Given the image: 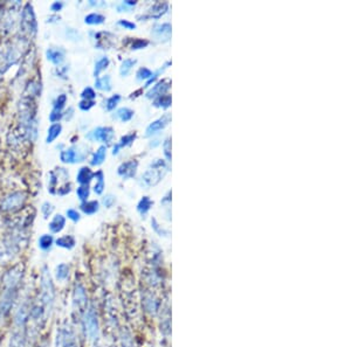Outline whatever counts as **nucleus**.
<instances>
[{
  "instance_id": "12",
  "label": "nucleus",
  "mask_w": 351,
  "mask_h": 347,
  "mask_svg": "<svg viewBox=\"0 0 351 347\" xmlns=\"http://www.w3.org/2000/svg\"><path fill=\"white\" fill-rule=\"evenodd\" d=\"M114 136V130L109 128V126H100V128H96L90 131V132L87 134V138L92 142H103L109 144V143L113 141Z\"/></svg>"
},
{
  "instance_id": "42",
  "label": "nucleus",
  "mask_w": 351,
  "mask_h": 347,
  "mask_svg": "<svg viewBox=\"0 0 351 347\" xmlns=\"http://www.w3.org/2000/svg\"><path fill=\"white\" fill-rule=\"evenodd\" d=\"M76 194H78L79 199L81 201H87V199L89 198V194H90V191H89V187L88 186H80L78 190H76Z\"/></svg>"
},
{
  "instance_id": "14",
  "label": "nucleus",
  "mask_w": 351,
  "mask_h": 347,
  "mask_svg": "<svg viewBox=\"0 0 351 347\" xmlns=\"http://www.w3.org/2000/svg\"><path fill=\"white\" fill-rule=\"evenodd\" d=\"M29 311H30V305H29L28 300H25V302L18 307V310L17 312H15V316H14V325L17 326L18 329H22V327L26 325V323L28 322Z\"/></svg>"
},
{
  "instance_id": "55",
  "label": "nucleus",
  "mask_w": 351,
  "mask_h": 347,
  "mask_svg": "<svg viewBox=\"0 0 351 347\" xmlns=\"http://www.w3.org/2000/svg\"><path fill=\"white\" fill-rule=\"evenodd\" d=\"M122 345L123 347H133V342H131V338L128 334H124L122 337Z\"/></svg>"
},
{
  "instance_id": "20",
  "label": "nucleus",
  "mask_w": 351,
  "mask_h": 347,
  "mask_svg": "<svg viewBox=\"0 0 351 347\" xmlns=\"http://www.w3.org/2000/svg\"><path fill=\"white\" fill-rule=\"evenodd\" d=\"M46 56L49 62H52L54 65H60L65 61V51L61 48H48L46 51Z\"/></svg>"
},
{
  "instance_id": "5",
  "label": "nucleus",
  "mask_w": 351,
  "mask_h": 347,
  "mask_svg": "<svg viewBox=\"0 0 351 347\" xmlns=\"http://www.w3.org/2000/svg\"><path fill=\"white\" fill-rule=\"evenodd\" d=\"M20 28L22 29V33H24L25 37H27V39L33 38L37 34L38 22L36 13H34L33 6L29 3H27L21 11Z\"/></svg>"
},
{
  "instance_id": "47",
  "label": "nucleus",
  "mask_w": 351,
  "mask_h": 347,
  "mask_svg": "<svg viewBox=\"0 0 351 347\" xmlns=\"http://www.w3.org/2000/svg\"><path fill=\"white\" fill-rule=\"evenodd\" d=\"M81 96H82L83 99H87V101H92V99L96 97V92L94 91V89H92V88L88 87V88H86V89L82 91V94H81Z\"/></svg>"
},
{
  "instance_id": "58",
  "label": "nucleus",
  "mask_w": 351,
  "mask_h": 347,
  "mask_svg": "<svg viewBox=\"0 0 351 347\" xmlns=\"http://www.w3.org/2000/svg\"><path fill=\"white\" fill-rule=\"evenodd\" d=\"M89 4H90V5L91 6H104V5H106V3H98V2H92V0H90V2H89Z\"/></svg>"
},
{
  "instance_id": "43",
  "label": "nucleus",
  "mask_w": 351,
  "mask_h": 347,
  "mask_svg": "<svg viewBox=\"0 0 351 347\" xmlns=\"http://www.w3.org/2000/svg\"><path fill=\"white\" fill-rule=\"evenodd\" d=\"M137 80L138 81H143V80H149L150 77L152 76V72L150 71L149 68H145V67H142L138 69V72H137Z\"/></svg>"
},
{
  "instance_id": "6",
  "label": "nucleus",
  "mask_w": 351,
  "mask_h": 347,
  "mask_svg": "<svg viewBox=\"0 0 351 347\" xmlns=\"http://www.w3.org/2000/svg\"><path fill=\"white\" fill-rule=\"evenodd\" d=\"M27 195L25 192L15 191L7 194L0 202V211L4 213H17L25 206Z\"/></svg>"
},
{
  "instance_id": "16",
  "label": "nucleus",
  "mask_w": 351,
  "mask_h": 347,
  "mask_svg": "<svg viewBox=\"0 0 351 347\" xmlns=\"http://www.w3.org/2000/svg\"><path fill=\"white\" fill-rule=\"evenodd\" d=\"M172 27L169 22L164 24H157L151 30V34L158 41H169L171 39Z\"/></svg>"
},
{
  "instance_id": "40",
  "label": "nucleus",
  "mask_w": 351,
  "mask_h": 347,
  "mask_svg": "<svg viewBox=\"0 0 351 347\" xmlns=\"http://www.w3.org/2000/svg\"><path fill=\"white\" fill-rule=\"evenodd\" d=\"M66 103H67V95H65V94L59 95L53 103V110L61 111L65 108Z\"/></svg>"
},
{
  "instance_id": "17",
  "label": "nucleus",
  "mask_w": 351,
  "mask_h": 347,
  "mask_svg": "<svg viewBox=\"0 0 351 347\" xmlns=\"http://www.w3.org/2000/svg\"><path fill=\"white\" fill-rule=\"evenodd\" d=\"M138 163L136 160H129L119 165L117 173L123 179H131L136 176Z\"/></svg>"
},
{
  "instance_id": "35",
  "label": "nucleus",
  "mask_w": 351,
  "mask_h": 347,
  "mask_svg": "<svg viewBox=\"0 0 351 347\" xmlns=\"http://www.w3.org/2000/svg\"><path fill=\"white\" fill-rule=\"evenodd\" d=\"M171 103H172L171 95H162L155 98V101H153V106L157 108H163V109H167V108L171 107Z\"/></svg>"
},
{
  "instance_id": "36",
  "label": "nucleus",
  "mask_w": 351,
  "mask_h": 347,
  "mask_svg": "<svg viewBox=\"0 0 351 347\" xmlns=\"http://www.w3.org/2000/svg\"><path fill=\"white\" fill-rule=\"evenodd\" d=\"M151 206H152V201L150 200L149 196H143V198L140 200V202H138L137 211L140 212L141 215H143L144 217V215L150 211Z\"/></svg>"
},
{
  "instance_id": "41",
  "label": "nucleus",
  "mask_w": 351,
  "mask_h": 347,
  "mask_svg": "<svg viewBox=\"0 0 351 347\" xmlns=\"http://www.w3.org/2000/svg\"><path fill=\"white\" fill-rule=\"evenodd\" d=\"M121 101V95H114V96H111V97H109L107 99V102H106V108H107V110L108 111H111V110H114L115 108H116V106L118 104V102Z\"/></svg>"
},
{
  "instance_id": "13",
  "label": "nucleus",
  "mask_w": 351,
  "mask_h": 347,
  "mask_svg": "<svg viewBox=\"0 0 351 347\" xmlns=\"http://www.w3.org/2000/svg\"><path fill=\"white\" fill-rule=\"evenodd\" d=\"M73 304H74L75 308H79V311L84 312L87 308L88 304V297L86 289L81 283L76 284L74 288V292H73Z\"/></svg>"
},
{
  "instance_id": "4",
  "label": "nucleus",
  "mask_w": 351,
  "mask_h": 347,
  "mask_svg": "<svg viewBox=\"0 0 351 347\" xmlns=\"http://www.w3.org/2000/svg\"><path fill=\"white\" fill-rule=\"evenodd\" d=\"M168 172V165L164 160L156 159L151 163L150 167L143 173L141 183L145 187H153L161 183Z\"/></svg>"
},
{
  "instance_id": "57",
  "label": "nucleus",
  "mask_w": 351,
  "mask_h": 347,
  "mask_svg": "<svg viewBox=\"0 0 351 347\" xmlns=\"http://www.w3.org/2000/svg\"><path fill=\"white\" fill-rule=\"evenodd\" d=\"M123 4H125L126 6L130 7V9H131V7L136 5L137 2H136V0H125V2H123Z\"/></svg>"
},
{
  "instance_id": "1",
  "label": "nucleus",
  "mask_w": 351,
  "mask_h": 347,
  "mask_svg": "<svg viewBox=\"0 0 351 347\" xmlns=\"http://www.w3.org/2000/svg\"><path fill=\"white\" fill-rule=\"evenodd\" d=\"M19 128L22 137L34 142L38 136L37 106L34 98L22 96L19 103Z\"/></svg>"
},
{
  "instance_id": "51",
  "label": "nucleus",
  "mask_w": 351,
  "mask_h": 347,
  "mask_svg": "<svg viewBox=\"0 0 351 347\" xmlns=\"http://www.w3.org/2000/svg\"><path fill=\"white\" fill-rule=\"evenodd\" d=\"M151 225H152V228L155 229L156 233H158L161 235V236H167L168 235V231L167 230H164V229H162L159 225H158L157 221H156V219H152V221H151Z\"/></svg>"
},
{
  "instance_id": "37",
  "label": "nucleus",
  "mask_w": 351,
  "mask_h": 347,
  "mask_svg": "<svg viewBox=\"0 0 351 347\" xmlns=\"http://www.w3.org/2000/svg\"><path fill=\"white\" fill-rule=\"evenodd\" d=\"M109 63H110V61H109V59H108L107 56L101 57V59H100V60L98 61V62L95 63L94 76L96 77V79H98L99 75L101 74V73H102L103 71H106V69L108 68V65H109Z\"/></svg>"
},
{
  "instance_id": "39",
  "label": "nucleus",
  "mask_w": 351,
  "mask_h": 347,
  "mask_svg": "<svg viewBox=\"0 0 351 347\" xmlns=\"http://www.w3.org/2000/svg\"><path fill=\"white\" fill-rule=\"evenodd\" d=\"M95 177H96V184H95V186H94V192L96 193V194H102L103 191H104L103 172L102 171H99L95 175Z\"/></svg>"
},
{
  "instance_id": "24",
  "label": "nucleus",
  "mask_w": 351,
  "mask_h": 347,
  "mask_svg": "<svg viewBox=\"0 0 351 347\" xmlns=\"http://www.w3.org/2000/svg\"><path fill=\"white\" fill-rule=\"evenodd\" d=\"M92 177H94V173H92L91 169L84 166L80 169L78 176H76V181H78L81 186H88L92 180Z\"/></svg>"
},
{
  "instance_id": "45",
  "label": "nucleus",
  "mask_w": 351,
  "mask_h": 347,
  "mask_svg": "<svg viewBox=\"0 0 351 347\" xmlns=\"http://www.w3.org/2000/svg\"><path fill=\"white\" fill-rule=\"evenodd\" d=\"M148 45H149L148 40H143V39H136V40H134L133 45H131V49L136 51V49L145 48Z\"/></svg>"
},
{
  "instance_id": "27",
  "label": "nucleus",
  "mask_w": 351,
  "mask_h": 347,
  "mask_svg": "<svg viewBox=\"0 0 351 347\" xmlns=\"http://www.w3.org/2000/svg\"><path fill=\"white\" fill-rule=\"evenodd\" d=\"M96 89L101 91H110L111 90V79L109 75H104L102 77H98L95 81Z\"/></svg>"
},
{
  "instance_id": "9",
  "label": "nucleus",
  "mask_w": 351,
  "mask_h": 347,
  "mask_svg": "<svg viewBox=\"0 0 351 347\" xmlns=\"http://www.w3.org/2000/svg\"><path fill=\"white\" fill-rule=\"evenodd\" d=\"M10 9H7L5 11V13L3 15V20H2V27H4V29L6 32H11V29H13L17 24L19 18L21 15V4L19 2L10 3L9 4Z\"/></svg>"
},
{
  "instance_id": "46",
  "label": "nucleus",
  "mask_w": 351,
  "mask_h": 347,
  "mask_svg": "<svg viewBox=\"0 0 351 347\" xmlns=\"http://www.w3.org/2000/svg\"><path fill=\"white\" fill-rule=\"evenodd\" d=\"M163 149H164V154L165 158H167L168 161H171V138H168L163 143Z\"/></svg>"
},
{
  "instance_id": "8",
  "label": "nucleus",
  "mask_w": 351,
  "mask_h": 347,
  "mask_svg": "<svg viewBox=\"0 0 351 347\" xmlns=\"http://www.w3.org/2000/svg\"><path fill=\"white\" fill-rule=\"evenodd\" d=\"M55 347H79L74 331L68 324L57 327L55 335Z\"/></svg>"
},
{
  "instance_id": "31",
  "label": "nucleus",
  "mask_w": 351,
  "mask_h": 347,
  "mask_svg": "<svg viewBox=\"0 0 351 347\" xmlns=\"http://www.w3.org/2000/svg\"><path fill=\"white\" fill-rule=\"evenodd\" d=\"M54 245V238L52 235L49 234H44L42 236L39 237V240H38V246H39V248L41 250H44V252H47L52 248V246Z\"/></svg>"
},
{
  "instance_id": "33",
  "label": "nucleus",
  "mask_w": 351,
  "mask_h": 347,
  "mask_svg": "<svg viewBox=\"0 0 351 347\" xmlns=\"http://www.w3.org/2000/svg\"><path fill=\"white\" fill-rule=\"evenodd\" d=\"M55 277L57 281L63 282L69 277V265L66 263H61L55 269Z\"/></svg>"
},
{
  "instance_id": "22",
  "label": "nucleus",
  "mask_w": 351,
  "mask_h": 347,
  "mask_svg": "<svg viewBox=\"0 0 351 347\" xmlns=\"http://www.w3.org/2000/svg\"><path fill=\"white\" fill-rule=\"evenodd\" d=\"M169 10V4L167 2H158L153 5L149 11V18L159 19L162 15H164Z\"/></svg>"
},
{
  "instance_id": "56",
  "label": "nucleus",
  "mask_w": 351,
  "mask_h": 347,
  "mask_svg": "<svg viewBox=\"0 0 351 347\" xmlns=\"http://www.w3.org/2000/svg\"><path fill=\"white\" fill-rule=\"evenodd\" d=\"M69 192H71V185H66V186L59 188L56 193L60 195H65V194H68Z\"/></svg>"
},
{
  "instance_id": "29",
  "label": "nucleus",
  "mask_w": 351,
  "mask_h": 347,
  "mask_svg": "<svg viewBox=\"0 0 351 347\" xmlns=\"http://www.w3.org/2000/svg\"><path fill=\"white\" fill-rule=\"evenodd\" d=\"M99 207H100V203L99 201H96V200H92V201H83L80 206L81 211L87 215L95 214L96 212L99 211Z\"/></svg>"
},
{
  "instance_id": "25",
  "label": "nucleus",
  "mask_w": 351,
  "mask_h": 347,
  "mask_svg": "<svg viewBox=\"0 0 351 347\" xmlns=\"http://www.w3.org/2000/svg\"><path fill=\"white\" fill-rule=\"evenodd\" d=\"M61 131H62V125H61L60 123H54V124H52L48 129L47 137H46V143H47V144L53 143L57 137L60 136Z\"/></svg>"
},
{
  "instance_id": "11",
  "label": "nucleus",
  "mask_w": 351,
  "mask_h": 347,
  "mask_svg": "<svg viewBox=\"0 0 351 347\" xmlns=\"http://www.w3.org/2000/svg\"><path fill=\"white\" fill-rule=\"evenodd\" d=\"M18 289H5L0 296V319L5 318L10 314L11 308L17 299Z\"/></svg>"
},
{
  "instance_id": "26",
  "label": "nucleus",
  "mask_w": 351,
  "mask_h": 347,
  "mask_svg": "<svg viewBox=\"0 0 351 347\" xmlns=\"http://www.w3.org/2000/svg\"><path fill=\"white\" fill-rule=\"evenodd\" d=\"M135 140H136V133H135V132L123 136L121 138V141H119V143H117V144L114 146L113 154H117L119 152V150H121L122 148H124V146H129V145L133 144V142Z\"/></svg>"
},
{
  "instance_id": "15",
  "label": "nucleus",
  "mask_w": 351,
  "mask_h": 347,
  "mask_svg": "<svg viewBox=\"0 0 351 347\" xmlns=\"http://www.w3.org/2000/svg\"><path fill=\"white\" fill-rule=\"evenodd\" d=\"M60 159L65 164H75L79 163V161H83L84 154H81L78 149L72 146V148L61 151Z\"/></svg>"
},
{
  "instance_id": "21",
  "label": "nucleus",
  "mask_w": 351,
  "mask_h": 347,
  "mask_svg": "<svg viewBox=\"0 0 351 347\" xmlns=\"http://www.w3.org/2000/svg\"><path fill=\"white\" fill-rule=\"evenodd\" d=\"M26 346V334L22 329L15 330L11 335L9 347H25Z\"/></svg>"
},
{
  "instance_id": "52",
  "label": "nucleus",
  "mask_w": 351,
  "mask_h": 347,
  "mask_svg": "<svg viewBox=\"0 0 351 347\" xmlns=\"http://www.w3.org/2000/svg\"><path fill=\"white\" fill-rule=\"evenodd\" d=\"M102 203H103V205L106 206L107 208H110V207L113 206L114 203H115V196L110 195V194L106 195V196H104V198H103V200H102Z\"/></svg>"
},
{
  "instance_id": "49",
  "label": "nucleus",
  "mask_w": 351,
  "mask_h": 347,
  "mask_svg": "<svg viewBox=\"0 0 351 347\" xmlns=\"http://www.w3.org/2000/svg\"><path fill=\"white\" fill-rule=\"evenodd\" d=\"M94 106H95L94 101H87V99H82V101H81L79 104V108L82 111H88V110H90Z\"/></svg>"
},
{
  "instance_id": "48",
  "label": "nucleus",
  "mask_w": 351,
  "mask_h": 347,
  "mask_svg": "<svg viewBox=\"0 0 351 347\" xmlns=\"http://www.w3.org/2000/svg\"><path fill=\"white\" fill-rule=\"evenodd\" d=\"M67 217L68 219H71L73 222H78L80 221V219H81V215L80 213L76 210H73V208H71V210H67Z\"/></svg>"
},
{
  "instance_id": "7",
  "label": "nucleus",
  "mask_w": 351,
  "mask_h": 347,
  "mask_svg": "<svg viewBox=\"0 0 351 347\" xmlns=\"http://www.w3.org/2000/svg\"><path fill=\"white\" fill-rule=\"evenodd\" d=\"M83 327L86 331V335L90 339L91 341L99 340L100 338V326H99V319L96 315L95 308L90 306L87 307L86 311L83 312Z\"/></svg>"
},
{
  "instance_id": "54",
  "label": "nucleus",
  "mask_w": 351,
  "mask_h": 347,
  "mask_svg": "<svg viewBox=\"0 0 351 347\" xmlns=\"http://www.w3.org/2000/svg\"><path fill=\"white\" fill-rule=\"evenodd\" d=\"M62 7H63V3L54 2L51 5V10L53 11V12H60V11L62 10Z\"/></svg>"
},
{
  "instance_id": "28",
  "label": "nucleus",
  "mask_w": 351,
  "mask_h": 347,
  "mask_svg": "<svg viewBox=\"0 0 351 347\" xmlns=\"http://www.w3.org/2000/svg\"><path fill=\"white\" fill-rule=\"evenodd\" d=\"M106 157H107V148L104 145H102V146H100L98 151L94 153L90 163L92 166H99V165H101L103 161L106 160Z\"/></svg>"
},
{
  "instance_id": "30",
  "label": "nucleus",
  "mask_w": 351,
  "mask_h": 347,
  "mask_svg": "<svg viewBox=\"0 0 351 347\" xmlns=\"http://www.w3.org/2000/svg\"><path fill=\"white\" fill-rule=\"evenodd\" d=\"M55 244L57 247H61V248L73 249L75 247V238L71 236V235H65V236L56 238Z\"/></svg>"
},
{
  "instance_id": "53",
  "label": "nucleus",
  "mask_w": 351,
  "mask_h": 347,
  "mask_svg": "<svg viewBox=\"0 0 351 347\" xmlns=\"http://www.w3.org/2000/svg\"><path fill=\"white\" fill-rule=\"evenodd\" d=\"M118 25L121 27H124L125 29H135L136 28V25L134 24V22H131L129 20H124V19H122V20L118 21Z\"/></svg>"
},
{
  "instance_id": "50",
  "label": "nucleus",
  "mask_w": 351,
  "mask_h": 347,
  "mask_svg": "<svg viewBox=\"0 0 351 347\" xmlns=\"http://www.w3.org/2000/svg\"><path fill=\"white\" fill-rule=\"evenodd\" d=\"M63 117V114L61 113V111H56V110H53L51 114H49V121H51L53 124L54 123H59V121L61 118Z\"/></svg>"
},
{
  "instance_id": "19",
  "label": "nucleus",
  "mask_w": 351,
  "mask_h": 347,
  "mask_svg": "<svg viewBox=\"0 0 351 347\" xmlns=\"http://www.w3.org/2000/svg\"><path fill=\"white\" fill-rule=\"evenodd\" d=\"M170 87H171V82H170L169 80H162L156 84V86H153L152 89H150L146 92V97L156 98L158 96L165 95V92L170 89Z\"/></svg>"
},
{
  "instance_id": "44",
  "label": "nucleus",
  "mask_w": 351,
  "mask_h": 347,
  "mask_svg": "<svg viewBox=\"0 0 351 347\" xmlns=\"http://www.w3.org/2000/svg\"><path fill=\"white\" fill-rule=\"evenodd\" d=\"M53 211H54V207L51 202H48V201H46L42 203V206H41V213L42 215H44V218L45 219H48L49 217H51L52 213H53Z\"/></svg>"
},
{
  "instance_id": "34",
  "label": "nucleus",
  "mask_w": 351,
  "mask_h": 347,
  "mask_svg": "<svg viewBox=\"0 0 351 347\" xmlns=\"http://www.w3.org/2000/svg\"><path fill=\"white\" fill-rule=\"evenodd\" d=\"M136 63H137V61H136V60L125 59V60L122 62L121 67H119V74H121V76H123V77L128 76V75L130 74V72L133 71L134 65L136 64Z\"/></svg>"
},
{
  "instance_id": "10",
  "label": "nucleus",
  "mask_w": 351,
  "mask_h": 347,
  "mask_svg": "<svg viewBox=\"0 0 351 347\" xmlns=\"http://www.w3.org/2000/svg\"><path fill=\"white\" fill-rule=\"evenodd\" d=\"M25 268L22 264H17L11 268L4 276V285L5 289H18L22 277H24Z\"/></svg>"
},
{
  "instance_id": "32",
  "label": "nucleus",
  "mask_w": 351,
  "mask_h": 347,
  "mask_svg": "<svg viewBox=\"0 0 351 347\" xmlns=\"http://www.w3.org/2000/svg\"><path fill=\"white\" fill-rule=\"evenodd\" d=\"M114 117L119 119V121L123 123L129 122L130 119L134 117V111L129 109V108H121V109H118L116 113H115Z\"/></svg>"
},
{
  "instance_id": "38",
  "label": "nucleus",
  "mask_w": 351,
  "mask_h": 347,
  "mask_svg": "<svg viewBox=\"0 0 351 347\" xmlns=\"http://www.w3.org/2000/svg\"><path fill=\"white\" fill-rule=\"evenodd\" d=\"M106 20V18L100 13H90L86 15L84 18V22L88 25H101Z\"/></svg>"
},
{
  "instance_id": "3",
  "label": "nucleus",
  "mask_w": 351,
  "mask_h": 347,
  "mask_svg": "<svg viewBox=\"0 0 351 347\" xmlns=\"http://www.w3.org/2000/svg\"><path fill=\"white\" fill-rule=\"evenodd\" d=\"M40 287L41 304L45 307L46 314H49L54 306V303H55V288H54V283L51 273H49V270L46 265L41 269Z\"/></svg>"
},
{
  "instance_id": "23",
  "label": "nucleus",
  "mask_w": 351,
  "mask_h": 347,
  "mask_svg": "<svg viewBox=\"0 0 351 347\" xmlns=\"http://www.w3.org/2000/svg\"><path fill=\"white\" fill-rule=\"evenodd\" d=\"M66 226V218L61 214H56L55 217L52 219V221L49 222L48 228L53 234H59L60 231H62Z\"/></svg>"
},
{
  "instance_id": "2",
  "label": "nucleus",
  "mask_w": 351,
  "mask_h": 347,
  "mask_svg": "<svg viewBox=\"0 0 351 347\" xmlns=\"http://www.w3.org/2000/svg\"><path fill=\"white\" fill-rule=\"evenodd\" d=\"M29 41L25 37L17 38L0 48V79L12 65L17 64L24 56Z\"/></svg>"
},
{
  "instance_id": "18",
  "label": "nucleus",
  "mask_w": 351,
  "mask_h": 347,
  "mask_svg": "<svg viewBox=\"0 0 351 347\" xmlns=\"http://www.w3.org/2000/svg\"><path fill=\"white\" fill-rule=\"evenodd\" d=\"M170 121H171V116H170L169 114L167 115H164L163 117H161V118H158L157 121L155 122H152L151 124H150L148 128H146L145 130V136L146 137H151L153 136V134H156L159 132L161 130H163L165 126H167Z\"/></svg>"
}]
</instances>
